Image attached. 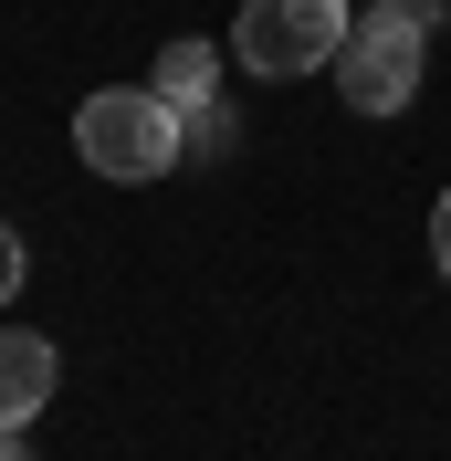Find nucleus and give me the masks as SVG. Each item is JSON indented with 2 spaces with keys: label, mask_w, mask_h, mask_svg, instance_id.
Masks as SVG:
<instances>
[{
  "label": "nucleus",
  "mask_w": 451,
  "mask_h": 461,
  "mask_svg": "<svg viewBox=\"0 0 451 461\" xmlns=\"http://www.w3.org/2000/svg\"><path fill=\"white\" fill-rule=\"evenodd\" d=\"M11 294H22V230L0 221V304H11Z\"/></svg>",
  "instance_id": "6"
},
{
  "label": "nucleus",
  "mask_w": 451,
  "mask_h": 461,
  "mask_svg": "<svg viewBox=\"0 0 451 461\" xmlns=\"http://www.w3.org/2000/svg\"><path fill=\"white\" fill-rule=\"evenodd\" d=\"M346 0H242V22H231V63L242 74H262V85H305V74H326L346 42Z\"/></svg>",
  "instance_id": "3"
},
{
  "label": "nucleus",
  "mask_w": 451,
  "mask_h": 461,
  "mask_svg": "<svg viewBox=\"0 0 451 461\" xmlns=\"http://www.w3.org/2000/svg\"><path fill=\"white\" fill-rule=\"evenodd\" d=\"M158 95H169L179 115L210 105V95H221V53H210V42H169V53H158Z\"/></svg>",
  "instance_id": "5"
},
{
  "label": "nucleus",
  "mask_w": 451,
  "mask_h": 461,
  "mask_svg": "<svg viewBox=\"0 0 451 461\" xmlns=\"http://www.w3.org/2000/svg\"><path fill=\"white\" fill-rule=\"evenodd\" d=\"M179 147H189V115L169 105L158 85H106L74 105V158H85L95 178H169L179 168Z\"/></svg>",
  "instance_id": "1"
},
{
  "label": "nucleus",
  "mask_w": 451,
  "mask_h": 461,
  "mask_svg": "<svg viewBox=\"0 0 451 461\" xmlns=\"http://www.w3.org/2000/svg\"><path fill=\"white\" fill-rule=\"evenodd\" d=\"M0 461H32V440H22V430H0Z\"/></svg>",
  "instance_id": "8"
},
{
  "label": "nucleus",
  "mask_w": 451,
  "mask_h": 461,
  "mask_svg": "<svg viewBox=\"0 0 451 461\" xmlns=\"http://www.w3.org/2000/svg\"><path fill=\"white\" fill-rule=\"evenodd\" d=\"M420 63H430V0H378L336 42V95L357 115H399L420 105Z\"/></svg>",
  "instance_id": "2"
},
{
  "label": "nucleus",
  "mask_w": 451,
  "mask_h": 461,
  "mask_svg": "<svg viewBox=\"0 0 451 461\" xmlns=\"http://www.w3.org/2000/svg\"><path fill=\"white\" fill-rule=\"evenodd\" d=\"M53 336H32V325H0V430H32L42 409H53Z\"/></svg>",
  "instance_id": "4"
},
{
  "label": "nucleus",
  "mask_w": 451,
  "mask_h": 461,
  "mask_svg": "<svg viewBox=\"0 0 451 461\" xmlns=\"http://www.w3.org/2000/svg\"><path fill=\"white\" fill-rule=\"evenodd\" d=\"M430 262L451 273V189H441V210H430Z\"/></svg>",
  "instance_id": "7"
}]
</instances>
